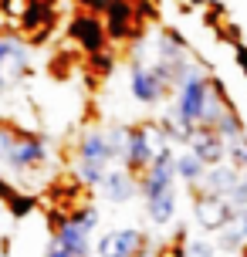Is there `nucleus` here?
I'll list each match as a JSON object with an SVG mask.
<instances>
[{"label":"nucleus","instance_id":"15","mask_svg":"<svg viewBox=\"0 0 247 257\" xmlns=\"http://www.w3.org/2000/svg\"><path fill=\"white\" fill-rule=\"evenodd\" d=\"M44 257H91V244L88 240H68L51 233V240L44 247Z\"/></svg>","mask_w":247,"mask_h":257},{"label":"nucleus","instance_id":"7","mask_svg":"<svg viewBox=\"0 0 247 257\" xmlns=\"http://www.w3.org/2000/svg\"><path fill=\"white\" fill-rule=\"evenodd\" d=\"M230 213H234V206L227 203V196L210 193V190H196L193 193V220H196V227H200V230L220 233L223 223L230 220Z\"/></svg>","mask_w":247,"mask_h":257},{"label":"nucleus","instance_id":"20","mask_svg":"<svg viewBox=\"0 0 247 257\" xmlns=\"http://www.w3.org/2000/svg\"><path fill=\"white\" fill-rule=\"evenodd\" d=\"M220 247L210 240H186V257H217Z\"/></svg>","mask_w":247,"mask_h":257},{"label":"nucleus","instance_id":"19","mask_svg":"<svg viewBox=\"0 0 247 257\" xmlns=\"http://www.w3.org/2000/svg\"><path fill=\"white\" fill-rule=\"evenodd\" d=\"M14 139H17V125L11 118H0V163H7V153H11Z\"/></svg>","mask_w":247,"mask_h":257},{"label":"nucleus","instance_id":"5","mask_svg":"<svg viewBox=\"0 0 247 257\" xmlns=\"http://www.w3.org/2000/svg\"><path fill=\"white\" fill-rule=\"evenodd\" d=\"M48 159V139L38 136V132H27V128H17V139H14L11 153H7V163L4 166L17 169V173H31V169H41Z\"/></svg>","mask_w":247,"mask_h":257},{"label":"nucleus","instance_id":"11","mask_svg":"<svg viewBox=\"0 0 247 257\" xmlns=\"http://www.w3.org/2000/svg\"><path fill=\"white\" fill-rule=\"evenodd\" d=\"M244 244H247V206L234 210L230 220L223 223V230L217 233V247L223 254H237V250H244Z\"/></svg>","mask_w":247,"mask_h":257},{"label":"nucleus","instance_id":"18","mask_svg":"<svg viewBox=\"0 0 247 257\" xmlns=\"http://www.w3.org/2000/svg\"><path fill=\"white\" fill-rule=\"evenodd\" d=\"M227 159L237 169H247V136H237V139L227 142Z\"/></svg>","mask_w":247,"mask_h":257},{"label":"nucleus","instance_id":"12","mask_svg":"<svg viewBox=\"0 0 247 257\" xmlns=\"http://www.w3.org/2000/svg\"><path fill=\"white\" fill-rule=\"evenodd\" d=\"M240 173L244 169H237L234 163H217V166L207 169V176H203V183L196 186V190H210V193H220V196H227V193L237 186V180H240Z\"/></svg>","mask_w":247,"mask_h":257},{"label":"nucleus","instance_id":"17","mask_svg":"<svg viewBox=\"0 0 247 257\" xmlns=\"http://www.w3.org/2000/svg\"><path fill=\"white\" fill-rule=\"evenodd\" d=\"M88 68H91V75L108 78V75H112V68H115V51H112V48H105V51L88 54Z\"/></svg>","mask_w":247,"mask_h":257},{"label":"nucleus","instance_id":"4","mask_svg":"<svg viewBox=\"0 0 247 257\" xmlns=\"http://www.w3.org/2000/svg\"><path fill=\"white\" fill-rule=\"evenodd\" d=\"M153 244H149V233L139 227H118L98 237L95 254L98 257H149Z\"/></svg>","mask_w":247,"mask_h":257},{"label":"nucleus","instance_id":"6","mask_svg":"<svg viewBox=\"0 0 247 257\" xmlns=\"http://www.w3.org/2000/svg\"><path fill=\"white\" fill-rule=\"evenodd\" d=\"M75 156H78V163L112 169V163L118 159V149H115V142H112V132L108 128H88L75 142Z\"/></svg>","mask_w":247,"mask_h":257},{"label":"nucleus","instance_id":"22","mask_svg":"<svg viewBox=\"0 0 247 257\" xmlns=\"http://www.w3.org/2000/svg\"><path fill=\"white\" fill-rule=\"evenodd\" d=\"M0 257H11V240L0 233Z\"/></svg>","mask_w":247,"mask_h":257},{"label":"nucleus","instance_id":"13","mask_svg":"<svg viewBox=\"0 0 247 257\" xmlns=\"http://www.w3.org/2000/svg\"><path fill=\"white\" fill-rule=\"evenodd\" d=\"M207 169L210 166L193 153V149H190V146H186L183 153H176V176H180L186 186H193V190H196V186L203 183V176H207Z\"/></svg>","mask_w":247,"mask_h":257},{"label":"nucleus","instance_id":"1","mask_svg":"<svg viewBox=\"0 0 247 257\" xmlns=\"http://www.w3.org/2000/svg\"><path fill=\"white\" fill-rule=\"evenodd\" d=\"M129 91L136 102L143 105H156L163 102L169 91H176V81L163 64H146L143 58H132L129 61Z\"/></svg>","mask_w":247,"mask_h":257},{"label":"nucleus","instance_id":"24","mask_svg":"<svg viewBox=\"0 0 247 257\" xmlns=\"http://www.w3.org/2000/svg\"><path fill=\"white\" fill-rule=\"evenodd\" d=\"M51 4H58V0H51Z\"/></svg>","mask_w":247,"mask_h":257},{"label":"nucleus","instance_id":"3","mask_svg":"<svg viewBox=\"0 0 247 257\" xmlns=\"http://www.w3.org/2000/svg\"><path fill=\"white\" fill-rule=\"evenodd\" d=\"M68 41L81 48L85 54L105 51L112 41H108V31H105V17L102 14H91V11H75L68 17Z\"/></svg>","mask_w":247,"mask_h":257},{"label":"nucleus","instance_id":"23","mask_svg":"<svg viewBox=\"0 0 247 257\" xmlns=\"http://www.w3.org/2000/svg\"><path fill=\"white\" fill-rule=\"evenodd\" d=\"M240 257H247V244H244V250H240Z\"/></svg>","mask_w":247,"mask_h":257},{"label":"nucleus","instance_id":"16","mask_svg":"<svg viewBox=\"0 0 247 257\" xmlns=\"http://www.w3.org/2000/svg\"><path fill=\"white\" fill-rule=\"evenodd\" d=\"M4 206H7V213H11L14 220H24V217H31V213L38 210V196H31V193L14 190L11 196L4 200Z\"/></svg>","mask_w":247,"mask_h":257},{"label":"nucleus","instance_id":"21","mask_svg":"<svg viewBox=\"0 0 247 257\" xmlns=\"http://www.w3.org/2000/svg\"><path fill=\"white\" fill-rule=\"evenodd\" d=\"M136 21L146 27V21H159V11L153 0H136Z\"/></svg>","mask_w":247,"mask_h":257},{"label":"nucleus","instance_id":"14","mask_svg":"<svg viewBox=\"0 0 247 257\" xmlns=\"http://www.w3.org/2000/svg\"><path fill=\"white\" fill-rule=\"evenodd\" d=\"M146 213L156 227H166L169 220L176 217V186L166 193H156V196H146Z\"/></svg>","mask_w":247,"mask_h":257},{"label":"nucleus","instance_id":"2","mask_svg":"<svg viewBox=\"0 0 247 257\" xmlns=\"http://www.w3.org/2000/svg\"><path fill=\"white\" fill-rule=\"evenodd\" d=\"M31 71V48L21 34L0 31V95L14 91Z\"/></svg>","mask_w":247,"mask_h":257},{"label":"nucleus","instance_id":"9","mask_svg":"<svg viewBox=\"0 0 247 257\" xmlns=\"http://www.w3.org/2000/svg\"><path fill=\"white\" fill-rule=\"evenodd\" d=\"M95 190L102 193V200H108V203H129L136 193H143V190H139V176L129 173L126 166H122V169H108L105 180L98 183Z\"/></svg>","mask_w":247,"mask_h":257},{"label":"nucleus","instance_id":"8","mask_svg":"<svg viewBox=\"0 0 247 257\" xmlns=\"http://www.w3.org/2000/svg\"><path fill=\"white\" fill-rule=\"evenodd\" d=\"M54 24H58V4H51V0H24V7L17 14V27L24 34H31L34 44L48 38Z\"/></svg>","mask_w":247,"mask_h":257},{"label":"nucleus","instance_id":"10","mask_svg":"<svg viewBox=\"0 0 247 257\" xmlns=\"http://www.w3.org/2000/svg\"><path fill=\"white\" fill-rule=\"evenodd\" d=\"M190 149H193L207 166H217V163L227 159V139H223L220 132L207 128V125H196L193 139H190Z\"/></svg>","mask_w":247,"mask_h":257}]
</instances>
